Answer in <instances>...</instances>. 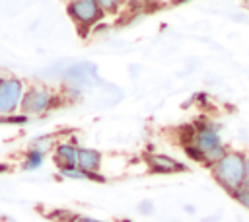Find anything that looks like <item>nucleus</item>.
<instances>
[{"label": "nucleus", "instance_id": "1", "mask_svg": "<svg viewBox=\"0 0 249 222\" xmlns=\"http://www.w3.org/2000/svg\"><path fill=\"white\" fill-rule=\"evenodd\" d=\"M245 164H247V154L241 152V150H228L224 154L222 160H218L210 171H212V177L214 181L224 189L228 191L230 195L237 189L243 187V181H245Z\"/></svg>", "mask_w": 249, "mask_h": 222}, {"label": "nucleus", "instance_id": "2", "mask_svg": "<svg viewBox=\"0 0 249 222\" xmlns=\"http://www.w3.org/2000/svg\"><path fill=\"white\" fill-rule=\"evenodd\" d=\"M191 144L196 146L204 154V166L206 167H212L228 152L216 127H212L210 123H198L193 127V142Z\"/></svg>", "mask_w": 249, "mask_h": 222}, {"label": "nucleus", "instance_id": "3", "mask_svg": "<svg viewBox=\"0 0 249 222\" xmlns=\"http://www.w3.org/2000/svg\"><path fill=\"white\" fill-rule=\"evenodd\" d=\"M58 101V95L43 84H31L25 88V93L21 97V113L31 117V115H45L51 111Z\"/></svg>", "mask_w": 249, "mask_h": 222}, {"label": "nucleus", "instance_id": "4", "mask_svg": "<svg viewBox=\"0 0 249 222\" xmlns=\"http://www.w3.org/2000/svg\"><path fill=\"white\" fill-rule=\"evenodd\" d=\"M25 82L18 76H6L0 86V117H12L21 109V97L25 93Z\"/></svg>", "mask_w": 249, "mask_h": 222}, {"label": "nucleus", "instance_id": "5", "mask_svg": "<svg viewBox=\"0 0 249 222\" xmlns=\"http://www.w3.org/2000/svg\"><path fill=\"white\" fill-rule=\"evenodd\" d=\"M66 12L72 18V21L78 27H93L95 23H99L103 19V10L99 8L97 0H74L66 4Z\"/></svg>", "mask_w": 249, "mask_h": 222}, {"label": "nucleus", "instance_id": "6", "mask_svg": "<svg viewBox=\"0 0 249 222\" xmlns=\"http://www.w3.org/2000/svg\"><path fill=\"white\" fill-rule=\"evenodd\" d=\"M146 164L150 166L152 171L156 173H163V175H169V173H183L189 169V166H185L183 162L167 156V154H158V152H152V154H146L144 156Z\"/></svg>", "mask_w": 249, "mask_h": 222}, {"label": "nucleus", "instance_id": "7", "mask_svg": "<svg viewBox=\"0 0 249 222\" xmlns=\"http://www.w3.org/2000/svg\"><path fill=\"white\" fill-rule=\"evenodd\" d=\"M53 160L60 173L78 169V146H74L72 142H56Z\"/></svg>", "mask_w": 249, "mask_h": 222}, {"label": "nucleus", "instance_id": "8", "mask_svg": "<svg viewBox=\"0 0 249 222\" xmlns=\"http://www.w3.org/2000/svg\"><path fill=\"white\" fill-rule=\"evenodd\" d=\"M103 164V154L95 148L78 146V169L86 173H99Z\"/></svg>", "mask_w": 249, "mask_h": 222}, {"label": "nucleus", "instance_id": "9", "mask_svg": "<svg viewBox=\"0 0 249 222\" xmlns=\"http://www.w3.org/2000/svg\"><path fill=\"white\" fill-rule=\"evenodd\" d=\"M54 136L53 134H43V136H37L31 144H29V150H35L39 154H47L51 150H54Z\"/></svg>", "mask_w": 249, "mask_h": 222}, {"label": "nucleus", "instance_id": "10", "mask_svg": "<svg viewBox=\"0 0 249 222\" xmlns=\"http://www.w3.org/2000/svg\"><path fill=\"white\" fill-rule=\"evenodd\" d=\"M43 158H45V154H39V152H35V150H27V152H25V160H23L21 167H23V169H27V171L37 169V167H41V166H43Z\"/></svg>", "mask_w": 249, "mask_h": 222}, {"label": "nucleus", "instance_id": "11", "mask_svg": "<svg viewBox=\"0 0 249 222\" xmlns=\"http://www.w3.org/2000/svg\"><path fill=\"white\" fill-rule=\"evenodd\" d=\"M231 197H233V201H235V203H239V204H241V208L249 210V189L241 187V189L233 191V193H231Z\"/></svg>", "mask_w": 249, "mask_h": 222}, {"label": "nucleus", "instance_id": "12", "mask_svg": "<svg viewBox=\"0 0 249 222\" xmlns=\"http://www.w3.org/2000/svg\"><path fill=\"white\" fill-rule=\"evenodd\" d=\"M183 148H185V154H187L191 160H195V162H198V164H204V154H202L196 146L187 144V146H183Z\"/></svg>", "mask_w": 249, "mask_h": 222}, {"label": "nucleus", "instance_id": "13", "mask_svg": "<svg viewBox=\"0 0 249 222\" xmlns=\"http://www.w3.org/2000/svg\"><path fill=\"white\" fill-rule=\"evenodd\" d=\"M29 121L27 115H12V117H0V125H25Z\"/></svg>", "mask_w": 249, "mask_h": 222}, {"label": "nucleus", "instance_id": "14", "mask_svg": "<svg viewBox=\"0 0 249 222\" xmlns=\"http://www.w3.org/2000/svg\"><path fill=\"white\" fill-rule=\"evenodd\" d=\"M99 8L103 10V14H117L121 8V2H113V0H97Z\"/></svg>", "mask_w": 249, "mask_h": 222}, {"label": "nucleus", "instance_id": "15", "mask_svg": "<svg viewBox=\"0 0 249 222\" xmlns=\"http://www.w3.org/2000/svg\"><path fill=\"white\" fill-rule=\"evenodd\" d=\"M243 187L249 189V154H247V164H245V181H243Z\"/></svg>", "mask_w": 249, "mask_h": 222}, {"label": "nucleus", "instance_id": "16", "mask_svg": "<svg viewBox=\"0 0 249 222\" xmlns=\"http://www.w3.org/2000/svg\"><path fill=\"white\" fill-rule=\"evenodd\" d=\"M74 222H101V220H95V218H89V216H76Z\"/></svg>", "mask_w": 249, "mask_h": 222}, {"label": "nucleus", "instance_id": "17", "mask_svg": "<svg viewBox=\"0 0 249 222\" xmlns=\"http://www.w3.org/2000/svg\"><path fill=\"white\" fill-rule=\"evenodd\" d=\"M140 210H148V214H152L154 204H152V203H142V204H140Z\"/></svg>", "mask_w": 249, "mask_h": 222}, {"label": "nucleus", "instance_id": "18", "mask_svg": "<svg viewBox=\"0 0 249 222\" xmlns=\"http://www.w3.org/2000/svg\"><path fill=\"white\" fill-rule=\"evenodd\" d=\"M4 80H6V76H2V74H0V86H2V82H4Z\"/></svg>", "mask_w": 249, "mask_h": 222}]
</instances>
